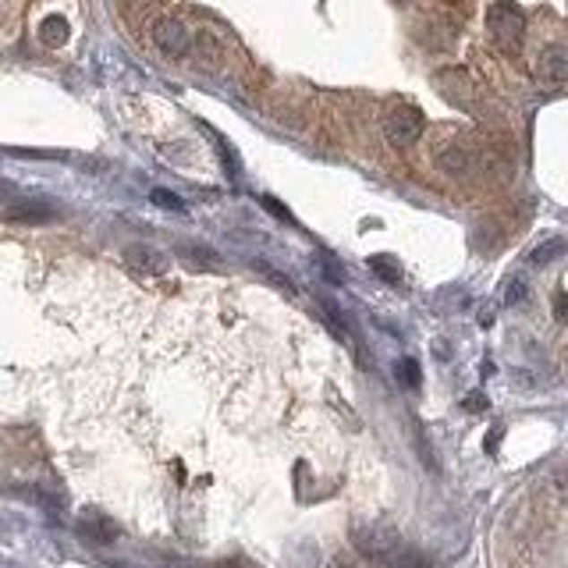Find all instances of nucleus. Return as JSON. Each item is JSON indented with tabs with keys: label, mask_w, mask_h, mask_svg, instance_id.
<instances>
[{
	"label": "nucleus",
	"mask_w": 568,
	"mask_h": 568,
	"mask_svg": "<svg viewBox=\"0 0 568 568\" xmlns=\"http://www.w3.org/2000/svg\"><path fill=\"white\" fill-rule=\"evenodd\" d=\"M486 29H490V36L497 39V47L515 50V47L522 43V32H526L522 7H519V4H512V0H497V4H490V11H486Z\"/></svg>",
	"instance_id": "obj_1"
},
{
	"label": "nucleus",
	"mask_w": 568,
	"mask_h": 568,
	"mask_svg": "<svg viewBox=\"0 0 568 568\" xmlns=\"http://www.w3.org/2000/svg\"><path fill=\"white\" fill-rule=\"evenodd\" d=\"M383 135H387V142H394V146H412V142H419V135H423V114H419L416 107H394V110L383 117Z\"/></svg>",
	"instance_id": "obj_2"
},
{
	"label": "nucleus",
	"mask_w": 568,
	"mask_h": 568,
	"mask_svg": "<svg viewBox=\"0 0 568 568\" xmlns=\"http://www.w3.org/2000/svg\"><path fill=\"white\" fill-rule=\"evenodd\" d=\"M153 43H157L168 57H185L192 50L189 29H185L178 18H157V22H153Z\"/></svg>",
	"instance_id": "obj_3"
},
{
	"label": "nucleus",
	"mask_w": 568,
	"mask_h": 568,
	"mask_svg": "<svg viewBox=\"0 0 568 568\" xmlns=\"http://www.w3.org/2000/svg\"><path fill=\"white\" fill-rule=\"evenodd\" d=\"M537 75H540V82H547V86L568 82V47L551 43V47L540 54V61H537Z\"/></svg>",
	"instance_id": "obj_4"
},
{
	"label": "nucleus",
	"mask_w": 568,
	"mask_h": 568,
	"mask_svg": "<svg viewBox=\"0 0 568 568\" xmlns=\"http://www.w3.org/2000/svg\"><path fill=\"white\" fill-rule=\"evenodd\" d=\"M125 260L132 271L139 274H168L171 271V260L160 253V249H150V245H128L125 249Z\"/></svg>",
	"instance_id": "obj_5"
},
{
	"label": "nucleus",
	"mask_w": 568,
	"mask_h": 568,
	"mask_svg": "<svg viewBox=\"0 0 568 568\" xmlns=\"http://www.w3.org/2000/svg\"><path fill=\"white\" fill-rule=\"evenodd\" d=\"M437 168L444 171V175H452V178H466L469 171H473V153L469 150H462V146H441L437 150Z\"/></svg>",
	"instance_id": "obj_6"
},
{
	"label": "nucleus",
	"mask_w": 568,
	"mask_h": 568,
	"mask_svg": "<svg viewBox=\"0 0 568 568\" xmlns=\"http://www.w3.org/2000/svg\"><path fill=\"white\" fill-rule=\"evenodd\" d=\"M356 544L363 555H387L391 547H398V537L387 533V529H356Z\"/></svg>",
	"instance_id": "obj_7"
},
{
	"label": "nucleus",
	"mask_w": 568,
	"mask_h": 568,
	"mask_svg": "<svg viewBox=\"0 0 568 568\" xmlns=\"http://www.w3.org/2000/svg\"><path fill=\"white\" fill-rule=\"evenodd\" d=\"M50 217H54V206H47V202H14V206H7V220L39 224V220H50Z\"/></svg>",
	"instance_id": "obj_8"
},
{
	"label": "nucleus",
	"mask_w": 568,
	"mask_h": 568,
	"mask_svg": "<svg viewBox=\"0 0 568 568\" xmlns=\"http://www.w3.org/2000/svg\"><path fill=\"white\" fill-rule=\"evenodd\" d=\"M39 39H43V47H65V43H68V22H65V18H57V14L43 18V25H39Z\"/></svg>",
	"instance_id": "obj_9"
},
{
	"label": "nucleus",
	"mask_w": 568,
	"mask_h": 568,
	"mask_svg": "<svg viewBox=\"0 0 568 568\" xmlns=\"http://www.w3.org/2000/svg\"><path fill=\"white\" fill-rule=\"evenodd\" d=\"M82 533H90L93 540H114L117 537V529L107 519H99V515H86L82 519Z\"/></svg>",
	"instance_id": "obj_10"
},
{
	"label": "nucleus",
	"mask_w": 568,
	"mask_h": 568,
	"mask_svg": "<svg viewBox=\"0 0 568 568\" xmlns=\"http://www.w3.org/2000/svg\"><path fill=\"white\" fill-rule=\"evenodd\" d=\"M562 253H565V242H562V238H555V242H544L540 249H533L529 263H533V267H547V263H551V260H558Z\"/></svg>",
	"instance_id": "obj_11"
},
{
	"label": "nucleus",
	"mask_w": 568,
	"mask_h": 568,
	"mask_svg": "<svg viewBox=\"0 0 568 568\" xmlns=\"http://www.w3.org/2000/svg\"><path fill=\"white\" fill-rule=\"evenodd\" d=\"M150 199H153L160 210H175V213H182V210H185V202H182L175 192H168V189H153V195H150Z\"/></svg>",
	"instance_id": "obj_12"
},
{
	"label": "nucleus",
	"mask_w": 568,
	"mask_h": 568,
	"mask_svg": "<svg viewBox=\"0 0 568 568\" xmlns=\"http://www.w3.org/2000/svg\"><path fill=\"white\" fill-rule=\"evenodd\" d=\"M370 267L380 271V278H387V281H398V278H401V274H398V263H394V260H387V256H374V260H370Z\"/></svg>",
	"instance_id": "obj_13"
},
{
	"label": "nucleus",
	"mask_w": 568,
	"mask_h": 568,
	"mask_svg": "<svg viewBox=\"0 0 568 568\" xmlns=\"http://www.w3.org/2000/svg\"><path fill=\"white\" fill-rule=\"evenodd\" d=\"M401 380L409 387H419V366H416V359H401Z\"/></svg>",
	"instance_id": "obj_14"
},
{
	"label": "nucleus",
	"mask_w": 568,
	"mask_h": 568,
	"mask_svg": "<svg viewBox=\"0 0 568 568\" xmlns=\"http://www.w3.org/2000/svg\"><path fill=\"white\" fill-rule=\"evenodd\" d=\"M504 298H508V306H519V302L526 298V284L512 281V284H508V291H504Z\"/></svg>",
	"instance_id": "obj_15"
},
{
	"label": "nucleus",
	"mask_w": 568,
	"mask_h": 568,
	"mask_svg": "<svg viewBox=\"0 0 568 568\" xmlns=\"http://www.w3.org/2000/svg\"><path fill=\"white\" fill-rule=\"evenodd\" d=\"M263 206H267V210H271V213H274L278 220H288V224H291V213L284 210V206H281V202H278V199H271V195H263Z\"/></svg>",
	"instance_id": "obj_16"
},
{
	"label": "nucleus",
	"mask_w": 568,
	"mask_h": 568,
	"mask_svg": "<svg viewBox=\"0 0 568 568\" xmlns=\"http://www.w3.org/2000/svg\"><path fill=\"white\" fill-rule=\"evenodd\" d=\"M387 568H423V565H419V558H416V555H409V558H394Z\"/></svg>",
	"instance_id": "obj_17"
},
{
	"label": "nucleus",
	"mask_w": 568,
	"mask_h": 568,
	"mask_svg": "<svg viewBox=\"0 0 568 568\" xmlns=\"http://www.w3.org/2000/svg\"><path fill=\"white\" fill-rule=\"evenodd\" d=\"M466 405H469V409H486V398H469Z\"/></svg>",
	"instance_id": "obj_18"
}]
</instances>
